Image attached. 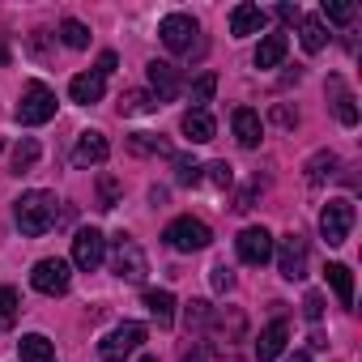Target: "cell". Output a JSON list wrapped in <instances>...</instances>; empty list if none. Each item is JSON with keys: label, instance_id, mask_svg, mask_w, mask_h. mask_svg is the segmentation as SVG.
Wrapping results in <instances>:
<instances>
[{"label": "cell", "instance_id": "obj_1", "mask_svg": "<svg viewBox=\"0 0 362 362\" xmlns=\"http://www.w3.org/2000/svg\"><path fill=\"white\" fill-rule=\"evenodd\" d=\"M13 218H18V230H22V235L39 239V235H47V230L56 226V197L43 192V188L22 192V201L13 205Z\"/></svg>", "mask_w": 362, "mask_h": 362}, {"label": "cell", "instance_id": "obj_2", "mask_svg": "<svg viewBox=\"0 0 362 362\" xmlns=\"http://www.w3.org/2000/svg\"><path fill=\"white\" fill-rule=\"evenodd\" d=\"M158 35H162V43H166L175 56H201V52H205L201 26H197L192 13H166L162 26H158Z\"/></svg>", "mask_w": 362, "mask_h": 362}, {"label": "cell", "instance_id": "obj_3", "mask_svg": "<svg viewBox=\"0 0 362 362\" xmlns=\"http://www.w3.org/2000/svg\"><path fill=\"white\" fill-rule=\"evenodd\" d=\"M354 222H358L354 201H349V197H332V201L320 209V235H324V243H328V247H341V243L349 239Z\"/></svg>", "mask_w": 362, "mask_h": 362}, {"label": "cell", "instance_id": "obj_4", "mask_svg": "<svg viewBox=\"0 0 362 362\" xmlns=\"http://www.w3.org/2000/svg\"><path fill=\"white\" fill-rule=\"evenodd\" d=\"M162 239H166V247L170 252H205L209 243H214V230L201 222V218H175L166 230H162Z\"/></svg>", "mask_w": 362, "mask_h": 362}, {"label": "cell", "instance_id": "obj_5", "mask_svg": "<svg viewBox=\"0 0 362 362\" xmlns=\"http://www.w3.org/2000/svg\"><path fill=\"white\" fill-rule=\"evenodd\" d=\"M52 115H56V94H52L43 81H30V86L22 90V103H18L13 119H18L22 128H35V124H47Z\"/></svg>", "mask_w": 362, "mask_h": 362}, {"label": "cell", "instance_id": "obj_6", "mask_svg": "<svg viewBox=\"0 0 362 362\" xmlns=\"http://www.w3.org/2000/svg\"><path fill=\"white\" fill-rule=\"evenodd\" d=\"M141 345H145V324H119V328H111V332L98 341V358H103V362H124V358H132Z\"/></svg>", "mask_w": 362, "mask_h": 362}, {"label": "cell", "instance_id": "obj_7", "mask_svg": "<svg viewBox=\"0 0 362 362\" xmlns=\"http://www.w3.org/2000/svg\"><path fill=\"white\" fill-rule=\"evenodd\" d=\"M111 269H115V277H124V281H145L149 260H145V252H141L136 239L119 235V239H115V252H111Z\"/></svg>", "mask_w": 362, "mask_h": 362}, {"label": "cell", "instance_id": "obj_8", "mask_svg": "<svg viewBox=\"0 0 362 362\" xmlns=\"http://www.w3.org/2000/svg\"><path fill=\"white\" fill-rule=\"evenodd\" d=\"M273 252H277V269H281L286 281H298L307 273V239L298 230H290L281 243H273Z\"/></svg>", "mask_w": 362, "mask_h": 362}, {"label": "cell", "instance_id": "obj_9", "mask_svg": "<svg viewBox=\"0 0 362 362\" xmlns=\"http://www.w3.org/2000/svg\"><path fill=\"white\" fill-rule=\"evenodd\" d=\"M103 260H107V239H103V230H94V226L77 230V235H73V264L86 269V273H94Z\"/></svg>", "mask_w": 362, "mask_h": 362}, {"label": "cell", "instance_id": "obj_10", "mask_svg": "<svg viewBox=\"0 0 362 362\" xmlns=\"http://www.w3.org/2000/svg\"><path fill=\"white\" fill-rule=\"evenodd\" d=\"M30 286H35L39 294H47V298H56V294H69L73 273H69L64 260H39L35 273H30Z\"/></svg>", "mask_w": 362, "mask_h": 362}, {"label": "cell", "instance_id": "obj_11", "mask_svg": "<svg viewBox=\"0 0 362 362\" xmlns=\"http://www.w3.org/2000/svg\"><path fill=\"white\" fill-rule=\"evenodd\" d=\"M145 77H149V90H153L158 107L170 103V98H179V90H184V81H179V69H175L170 60H149V64H145Z\"/></svg>", "mask_w": 362, "mask_h": 362}, {"label": "cell", "instance_id": "obj_12", "mask_svg": "<svg viewBox=\"0 0 362 362\" xmlns=\"http://www.w3.org/2000/svg\"><path fill=\"white\" fill-rule=\"evenodd\" d=\"M235 247H239V260H243V264H269V260H273V235H269L264 226H247V230L235 239Z\"/></svg>", "mask_w": 362, "mask_h": 362}, {"label": "cell", "instance_id": "obj_13", "mask_svg": "<svg viewBox=\"0 0 362 362\" xmlns=\"http://www.w3.org/2000/svg\"><path fill=\"white\" fill-rule=\"evenodd\" d=\"M107 158H111V145H107V136H103V132H94V128H90V132H81V136H77V145H73V166H81V170H86V166H103Z\"/></svg>", "mask_w": 362, "mask_h": 362}, {"label": "cell", "instance_id": "obj_14", "mask_svg": "<svg viewBox=\"0 0 362 362\" xmlns=\"http://www.w3.org/2000/svg\"><path fill=\"white\" fill-rule=\"evenodd\" d=\"M290 341V324L286 320H273L269 328H260V341H256V362H277L281 349Z\"/></svg>", "mask_w": 362, "mask_h": 362}, {"label": "cell", "instance_id": "obj_15", "mask_svg": "<svg viewBox=\"0 0 362 362\" xmlns=\"http://www.w3.org/2000/svg\"><path fill=\"white\" fill-rule=\"evenodd\" d=\"M264 22H269V13H264L260 5H235V9H230V35H235V39L260 35Z\"/></svg>", "mask_w": 362, "mask_h": 362}, {"label": "cell", "instance_id": "obj_16", "mask_svg": "<svg viewBox=\"0 0 362 362\" xmlns=\"http://www.w3.org/2000/svg\"><path fill=\"white\" fill-rule=\"evenodd\" d=\"M328 98H332L337 119H341L345 128H354V124H358V98H354V90H349L341 77H328Z\"/></svg>", "mask_w": 362, "mask_h": 362}, {"label": "cell", "instance_id": "obj_17", "mask_svg": "<svg viewBox=\"0 0 362 362\" xmlns=\"http://www.w3.org/2000/svg\"><path fill=\"white\" fill-rule=\"evenodd\" d=\"M230 128H235V136H239L243 149H256L260 136H264V124H260V115H256L252 107H239V111L230 115Z\"/></svg>", "mask_w": 362, "mask_h": 362}, {"label": "cell", "instance_id": "obj_18", "mask_svg": "<svg viewBox=\"0 0 362 362\" xmlns=\"http://www.w3.org/2000/svg\"><path fill=\"white\" fill-rule=\"evenodd\" d=\"M103 90H107V77H98V73H77V77L69 81V94H73V103H81V107H94V103L103 98Z\"/></svg>", "mask_w": 362, "mask_h": 362}, {"label": "cell", "instance_id": "obj_19", "mask_svg": "<svg viewBox=\"0 0 362 362\" xmlns=\"http://www.w3.org/2000/svg\"><path fill=\"white\" fill-rule=\"evenodd\" d=\"M179 128H184V136H188L192 145H205V141H214V132H218V124H214L209 111H184Z\"/></svg>", "mask_w": 362, "mask_h": 362}, {"label": "cell", "instance_id": "obj_20", "mask_svg": "<svg viewBox=\"0 0 362 362\" xmlns=\"http://www.w3.org/2000/svg\"><path fill=\"white\" fill-rule=\"evenodd\" d=\"M286 47H290L286 35H264L260 47H256V69H277L286 60Z\"/></svg>", "mask_w": 362, "mask_h": 362}, {"label": "cell", "instance_id": "obj_21", "mask_svg": "<svg viewBox=\"0 0 362 362\" xmlns=\"http://www.w3.org/2000/svg\"><path fill=\"white\" fill-rule=\"evenodd\" d=\"M324 277H328V286L337 290L341 307H345V311H354V273H349V264H328V269H324Z\"/></svg>", "mask_w": 362, "mask_h": 362}, {"label": "cell", "instance_id": "obj_22", "mask_svg": "<svg viewBox=\"0 0 362 362\" xmlns=\"http://www.w3.org/2000/svg\"><path fill=\"white\" fill-rule=\"evenodd\" d=\"M145 311H149L162 328H170V324H175V294H170V290H145Z\"/></svg>", "mask_w": 362, "mask_h": 362}, {"label": "cell", "instance_id": "obj_23", "mask_svg": "<svg viewBox=\"0 0 362 362\" xmlns=\"http://www.w3.org/2000/svg\"><path fill=\"white\" fill-rule=\"evenodd\" d=\"M18 349H22V362H56V345L43 332H26L18 341Z\"/></svg>", "mask_w": 362, "mask_h": 362}, {"label": "cell", "instance_id": "obj_24", "mask_svg": "<svg viewBox=\"0 0 362 362\" xmlns=\"http://www.w3.org/2000/svg\"><path fill=\"white\" fill-rule=\"evenodd\" d=\"M303 170H307V184H311V188H320L324 179L337 170V153H332V149H320V153H311V158H307V166H303Z\"/></svg>", "mask_w": 362, "mask_h": 362}, {"label": "cell", "instance_id": "obj_25", "mask_svg": "<svg viewBox=\"0 0 362 362\" xmlns=\"http://www.w3.org/2000/svg\"><path fill=\"white\" fill-rule=\"evenodd\" d=\"M158 111V98L149 90H124L119 94V115H149Z\"/></svg>", "mask_w": 362, "mask_h": 362}, {"label": "cell", "instance_id": "obj_26", "mask_svg": "<svg viewBox=\"0 0 362 362\" xmlns=\"http://www.w3.org/2000/svg\"><path fill=\"white\" fill-rule=\"evenodd\" d=\"M298 39H303V52H324V43H328V30H324V22L320 18H303L298 22Z\"/></svg>", "mask_w": 362, "mask_h": 362}, {"label": "cell", "instance_id": "obj_27", "mask_svg": "<svg viewBox=\"0 0 362 362\" xmlns=\"http://www.w3.org/2000/svg\"><path fill=\"white\" fill-rule=\"evenodd\" d=\"M39 141L35 136H22L18 145H13V175H26V170H35L39 166Z\"/></svg>", "mask_w": 362, "mask_h": 362}, {"label": "cell", "instance_id": "obj_28", "mask_svg": "<svg viewBox=\"0 0 362 362\" xmlns=\"http://www.w3.org/2000/svg\"><path fill=\"white\" fill-rule=\"evenodd\" d=\"M18 315H22V298H18V290H13V286H0V328H13Z\"/></svg>", "mask_w": 362, "mask_h": 362}, {"label": "cell", "instance_id": "obj_29", "mask_svg": "<svg viewBox=\"0 0 362 362\" xmlns=\"http://www.w3.org/2000/svg\"><path fill=\"white\" fill-rule=\"evenodd\" d=\"M209 320H214V307H209L205 298H192V303H188V311H184V324H188V332H201Z\"/></svg>", "mask_w": 362, "mask_h": 362}, {"label": "cell", "instance_id": "obj_30", "mask_svg": "<svg viewBox=\"0 0 362 362\" xmlns=\"http://www.w3.org/2000/svg\"><path fill=\"white\" fill-rule=\"evenodd\" d=\"M201 179H209L214 188H230L235 184V166L230 162H209V166H201Z\"/></svg>", "mask_w": 362, "mask_h": 362}, {"label": "cell", "instance_id": "obj_31", "mask_svg": "<svg viewBox=\"0 0 362 362\" xmlns=\"http://www.w3.org/2000/svg\"><path fill=\"white\" fill-rule=\"evenodd\" d=\"M60 39H64V43H69L73 52H86V47H90V30H86V26H81L77 18H69V22L60 26Z\"/></svg>", "mask_w": 362, "mask_h": 362}, {"label": "cell", "instance_id": "obj_32", "mask_svg": "<svg viewBox=\"0 0 362 362\" xmlns=\"http://www.w3.org/2000/svg\"><path fill=\"white\" fill-rule=\"evenodd\" d=\"M128 149H132V153H170V145H166L162 136H153V132H136V136L128 141Z\"/></svg>", "mask_w": 362, "mask_h": 362}, {"label": "cell", "instance_id": "obj_33", "mask_svg": "<svg viewBox=\"0 0 362 362\" xmlns=\"http://www.w3.org/2000/svg\"><path fill=\"white\" fill-rule=\"evenodd\" d=\"M119 192H124V184H119L115 175H103L98 179V201H103V209H115L119 205Z\"/></svg>", "mask_w": 362, "mask_h": 362}, {"label": "cell", "instance_id": "obj_34", "mask_svg": "<svg viewBox=\"0 0 362 362\" xmlns=\"http://www.w3.org/2000/svg\"><path fill=\"white\" fill-rule=\"evenodd\" d=\"M214 90H218V77H214V73H205V77L192 86V111H205V103L214 98Z\"/></svg>", "mask_w": 362, "mask_h": 362}, {"label": "cell", "instance_id": "obj_35", "mask_svg": "<svg viewBox=\"0 0 362 362\" xmlns=\"http://www.w3.org/2000/svg\"><path fill=\"white\" fill-rule=\"evenodd\" d=\"M175 179L184 188H192V184H201V166L192 162V158H175Z\"/></svg>", "mask_w": 362, "mask_h": 362}, {"label": "cell", "instance_id": "obj_36", "mask_svg": "<svg viewBox=\"0 0 362 362\" xmlns=\"http://www.w3.org/2000/svg\"><path fill=\"white\" fill-rule=\"evenodd\" d=\"M324 18L345 26V22H354V5H345V0H324Z\"/></svg>", "mask_w": 362, "mask_h": 362}, {"label": "cell", "instance_id": "obj_37", "mask_svg": "<svg viewBox=\"0 0 362 362\" xmlns=\"http://www.w3.org/2000/svg\"><path fill=\"white\" fill-rule=\"evenodd\" d=\"M230 286H235V273H230L226 264H218V269H214V290H222V294H226Z\"/></svg>", "mask_w": 362, "mask_h": 362}, {"label": "cell", "instance_id": "obj_38", "mask_svg": "<svg viewBox=\"0 0 362 362\" xmlns=\"http://www.w3.org/2000/svg\"><path fill=\"white\" fill-rule=\"evenodd\" d=\"M303 311H307V320H320V315H324V298H320V294H307V298H303Z\"/></svg>", "mask_w": 362, "mask_h": 362}, {"label": "cell", "instance_id": "obj_39", "mask_svg": "<svg viewBox=\"0 0 362 362\" xmlns=\"http://www.w3.org/2000/svg\"><path fill=\"white\" fill-rule=\"evenodd\" d=\"M277 18H281V22H290V26H294V22H303L298 5H277Z\"/></svg>", "mask_w": 362, "mask_h": 362}, {"label": "cell", "instance_id": "obj_40", "mask_svg": "<svg viewBox=\"0 0 362 362\" xmlns=\"http://www.w3.org/2000/svg\"><path fill=\"white\" fill-rule=\"evenodd\" d=\"M98 77H107V73H115V52H103L98 56V69H94Z\"/></svg>", "mask_w": 362, "mask_h": 362}, {"label": "cell", "instance_id": "obj_41", "mask_svg": "<svg viewBox=\"0 0 362 362\" xmlns=\"http://www.w3.org/2000/svg\"><path fill=\"white\" fill-rule=\"evenodd\" d=\"M273 115H277V124H286V128H290V124H298V115H290V111H286V107H277V111H273Z\"/></svg>", "mask_w": 362, "mask_h": 362}, {"label": "cell", "instance_id": "obj_42", "mask_svg": "<svg viewBox=\"0 0 362 362\" xmlns=\"http://www.w3.org/2000/svg\"><path fill=\"white\" fill-rule=\"evenodd\" d=\"M286 362H311V354H307V349H298V354H290Z\"/></svg>", "mask_w": 362, "mask_h": 362}, {"label": "cell", "instance_id": "obj_43", "mask_svg": "<svg viewBox=\"0 0 362 362\" xmlns=\"http://www.w3.org/2000/svg\"><path fill=\"white\" fill-rule=\"evenodd\" d=\"M184 362H205V354H201V349H188V354H184Z\"/></svg>", "mask_w": 362, "mask_h": 362}, {"label": "cell", "instance_id": "obj_44", "mask_svg": "<svg viewBox=\"0 0 362 362\" xmlns=\"http://www.w3.org/2000/svg\"><path fill=\"white\" fill-rule=\"evenodd\" d=\"M136 362H158V358H153V354H141V358H136Z\"/></svg>", "mask_w": 362, "mask_h": 362}]
</instances>
